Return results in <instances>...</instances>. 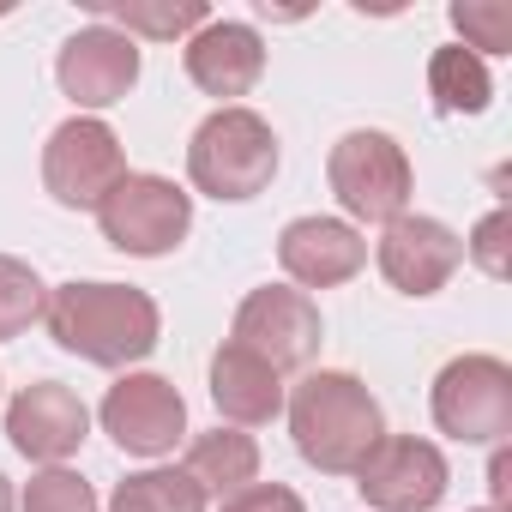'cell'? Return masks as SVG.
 Segmentation results:
<instances>
[{"mask_svg":"<svg viewBox=\"0 0 512 512\" xmlns=\"http://www.w3.org/2000/svg\"><path fill=\"white\" fill-rule=\"evenodd\" d=\"M7 434H13V446H19L25 458H37V464H61V458H73V452L85 446V434H91V410L79 404L73 386H61V380H37V386H25V392L7 404Z\"/></svg>","mask_w":512,"mask_h":512,"instance_id":"13","label":"cell"},{"mask_svg":"<svg viewBox=\"0 0 512 512\" xmlns=\"http://www.w3.org/2000/svg\"><path fill=\"white\" fill-rule=\"evenodd\" d=\"M428 91H434V109H440V115H482L488 97H494L482 55H470V49H458V43L428 61Z\"/></svg>","mask_w":512,"mask_h":512,"instance_id":"18","label":"cell"},{"mask_svg":"<svg viewBox=\"0 0 512 512\" xmlns=\"http://www.w3.org/2000/svg\"><path fill=\"white\" fill-rule=\"evenodd\" d=\"M211 500L187 482V470H139L109 494V512H205Z\"/></svg>","mask_w":512,"mask_h":512,"instance_id":"19","label":"cell"},{"mask_svg":"<svg viewBox=\"0 0 512 512\" xmlns=\"http://www.w3.org/2000/svg\"><path fill=\"white\" fill-rule=\"evenodd\" d=\"M464 260V241L440 223V217H392L386 235H380V272L392 290L404 296H434L446 290V278L458 272Z\"/></svg>","mask_w":512,"mask_h":512,"instance_id":"12","label":"cell"},{"mask_svg":"<svg viewBox=\"0 0 512 512\" xmlns=\"http://www.w3.org/2000/svg\"><path fill=\"white\" fill-rule=\"evenodd\" d=\"M127 175V163H121V139L103 127V121H91V115H73V121H61L55 133H49V145H43V187L61 199V205H103V193L115 187Z\"/></svg>","mask_w":512,"mask_h":512,"instance_id":"8","label":"cell"},{"mask_svg":"<svg viewBox=\"0 0 512 512\" xmlns=\"http://www.w3.org/2000/svg\"><path fill=\"white\" fill-rule=\"evenodd\" d=\"M211 398H217V410H223L229 422L260 428V422H272V416L284 410V374L266 368L260 356L241 350V344H223V350L211 356Z\"/></svg>","mask_w":512,"mask_h":512,"instance_id":"16","label":"cell"},{"mask_svg":"<svg viewBox=\"0 0 512 512\" xmlns=\"http://www.w3.org/2000/svg\"><path fill=\"white\" fill-rule=\"evenodd\" d=\"M326 175H332L338 205L350 217H362V223H392L410 205V157H404V145L392 133H374V127L344 133L332 145Z\"/></svg>","mask_w":512,"mask_h":512,"instance_id":"4","label":"cell"},{"mask_svg":"<svg viewBox=\"0 0 512 512\" xmlns=\"http://www.w3.org/2000/svg\"><path fill=\"white\" fill-rule=\"evenodd\" d=\"M278 266L302 290H332V284H350L368 266V241L344 217H296L278 235Z\"/></svg>","mask_w":512,"mask_h":512,"instance_id":"14","label":"cell"},{"mask_svg":"<svg viewBox=\"0 0 512 512\" xmlns=\"http://www.w3.org/2000/svg\"><path fill=\"white\" fill-rule=\"evenodd\" d=\"M103 241L121 253H139V260H157V253L181 247V235L193 229V199L163 181V175H121L103 205H97Z\"/></svg>","mask_w":512,"mask_h":512,"instance_id":"5","label":"cell"},{"mask_svg":"<svg viewBox=\"0 0 512 512\" xmlns=\"http://www.w3.org/2000/svg\"><path fill=\"white\" fill-rule=\"evenodd\" d=\"M266 73V43L253 25H235V19H205L193 37H187V79L205 91V97H247Z\"/></svg>","mask_w":512,"mask_h":512,"instance_id":"15","label":"cell"},{"mask_svg":"<svg viewBox=\"0 0 512 512\" xmlns=\"http://www.w3.org/2000/svg\"><path fill=\"white\" fill-rule=\"evenodd\" d=\"M223 512H302V500H296L290 488H278V482H253V488L229 494Z\"/></svg>","mask_w":512,"mask_h":512,"instance_id":"25","label":"cell"},{"mask_svg":"<svg viewBox=\"0 0 512 512\" xmlns=\"http://www.w3.org/2000/svg\"><path fill=\"white\" fill-rule=\"evenodd\" d=\"M103 428L133 458H163L187 434V404L163 374H127L103 398Z\"/></svg>","mask_w":512,"mask_h":512,"instance_id":"10","label":"cell"},{"mask_svg":"<svg viewBox=\"0 0 512 512\" xmlns=\"http://www.w3.org/2000/svg\"><path fill=\"white\" fill-rule=\"evenodd\" d=\"M506 235H512V211L500 205V211H488L482 223H476V235L464 241V253L488 272V278H506L512 272V260H506Z\"/></svg>","mask_w":512,"mask_h":512,"instance_id":"24","label":"cell"},{"mask_svg":"<svg viewBox=\"0 0 512 512\" xmlns=\"http://www.w3.org/2000/svg\"><path fill=\"white\" fill-rule=\"evenodd\" d=\"M187 175L211 199H253L278 175V133L253 109H217L187 145Z\"/></svg>","mask_w":512,"mask_h":512,"instance_id":"3","label":"cell"},{"mask_svg":"<svg viewBox=\"0 0 512 512\" xmlns=\"http://www.w3.org/2000/svg\"><path fill=\"white\" fill-rule=\"evenodd\" d=\"M241 350H253L266 368L290 374V368H308L314 350H320V308L308 302V290H290V284H266L253 290L241 308H235V338Z\"/></svg>","mask_w":512,"mask_h":512,"instance_id":"7","label":"cell"},{"mask_svg":"<svg viewBox=\"0 0 512 512\" xmlns=\"http://www.w3.org/2000/svg\"><path fill=\"white\" fill-rule=\"evenodd\" d=\"M296 452L326 476H356L362 458L386 440V416L356 374H308L290 392Z\"/></svg>","mask_w":512,"mask_h":512,"instance_id":"2","label":"cell"},{"mask_svg":"<svg viewBox=\"0 0 512 512\" xmlns=\"http://www.w3.org/2000/svg\"><path fill=\"white\" fill-rule=\"evenodd\" d=\"M49 338L97 368H127L157 350V302L133 284H61L49 290Z\"/></svg>","mask_w":512,"mask_h":512,"instance_id":"1","label":"cell"},{"mask_svg":"<svg viewBox=\"0 0 512 512\" xmlns=\"http://www.w3.org/2000/svg\"><path fill=\"white\" fill-rule=\"evenodd\" d=\"M0 512H13V488H7V476H0Z\"/></svg>","mask_w":512,"mask_h":512,"instance_id":"26","label":"cell"},{"mask_svg":"<svg viewBox=\"0 0 512 512\" xmlns=\"http://www.w3.org/2000/svg\"><path fill=\"white\" fill-rule=\"evenodd\" d=\"M356 488H362V500L380 506V512H428V506H440V494H446V458H440L434 440L386 434V440L362 458Z\"/></svg>","mask_w":512,"mask_h":512,"instance_id":"9","label":"cell"},{"mask_svg":"<svg viewBox=\"0 0 512 512\" xmlns=\"http://www.w3.org/2000/svg\"><path fill=\"white\" fill-rule=\"evenodd\" d=\"M25 512H97V494H91V482H85L79 470L49 464L43 476H31V488H25Z\"/></svg>","mask_w":512,"mask_h":512,"instance_id":"23","label":"cell"},{"mask_svg":"<svg viewBox=\"0 0 512 512\" xmlns=\"http://www.w3.org/2000/svg\"><path fill=\"white\" fill-rule=\"evenodd\" d=\"M43 308H49L43 278L13 253H0V338H19L31 320H43Z\"/></svg>","mask_w":512,"mask_h":512,"instance_id":"21","label":"cell"},{"mask_svg":"<svg viewBox=\"0 0 512 512\" xmlns=\"http://www.w3.org/2000/svg\"><path fill=\"white\" fill-rule=\"evenodd\" d=\"M452 31L464 37L458 49H482V55H506L512 49V7L506 0H458L452 7Z\"/></svg>","mask_w":512,"mask_h":512,"instance_id":"22","label":"cell"},{"mask_svg":"<svg viewBox=\"0 0 512 512\" xmlns=\"http://www.w3.org/2000/svg\"><path fill=\"white\" fill-rule=\"evenodd\" d=\"M187 482L205 494V500H229L241 488H253V476H260V446H253L247 434L235 428H211L187 446Z\"/></svg>","mask_w":512,"mask_h":512,"instance_id":"17","label":"cell"},{"mask_svg":"<svg viewBox=\"0 0 512 512\" xmlns=\"http://www.w3.org/2000/svg\"><path fill=\"white\" fill-rule=\"evenodd\" d=\"M434 422L464 446H500L512 434V368L500 356H458L434 380Z\"/></svg>","mask_w":512,"mask_h":512,"instance_id":"6","label":"cell"},{"mask_svg":"<svg viewBox=\"0 0 512 512\" xmlns=\"http://www.w3.org/2000/svg\"><path fill=\"white\" fill-rule=\"evenodd\" d=\"M55 73H61V91H67L79 109H109V103H121V97L133 91V79H139V43L121 37L115 25H91V31H79V37L61 43Z\"/></svg>","mask_w":512,"mask_h":512,"instance_id":"11","label":"cell"},{"mask_svg":"<svg viewBox=\"0 0 512 512\" xmlns=\"http://www.w3.org/2000/svg\"><path fill=\"white\" fill-rule=\"evenodd\" d=\"M103 25H121V37H157V43H175V37H193L211 13L199 0H169V7H97Z\"/></svg>","mask_w":512,"mask_h":512,"instance_id":"20","label":"cell"},{"mask_svg":"<svg viewBox=\"0 0 512 512\" xmlns=\"http://www.w3.org/2000/svg\"><path fill=\"white\" fill-rule=\"evenodd\" d=\"M0 19H7V7H0Z\"/></svg>","mask_w":512,"mask_h":512,"instance_id":"27","label":"cell"}]
</instances>
